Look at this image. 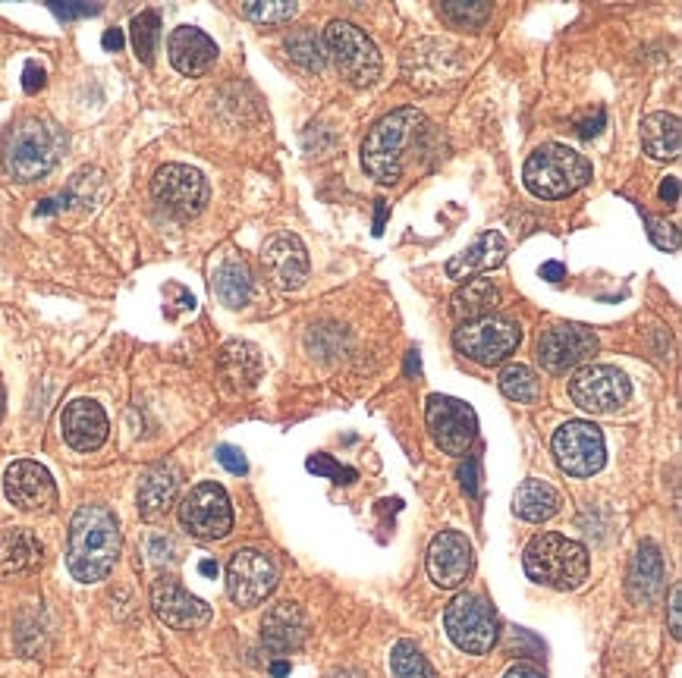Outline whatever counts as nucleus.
<instances>
[{"label": "nucleus", "mask_w": 682, "mask_h": 678, "mask_svg": "<svg viewBox=\"0 0 682 678\" xmlns=\"http://www.w3.org/2000/svg\"><path fill=\"white\" fill-rule=\"evenodd\" d=\"M120 556V525L107 505H82L70 522L67 566L77 581L95 584L110 575Z\"/></svg>", "instance_id": "nucleus-1"}, {"label": "nucleus", "mask_w": 682, "mask_h": 678, "mask_svg": "<svg viewBox=\"0 0 682 678\" xmlns=\"http://www.w3.org/2000/svg\"><path fill=\"white\" fill-rule=\"evenodd\" d=\"M422 129H425V114L415 110V107H400V110L380 117L362 142L365 174L384 182V186L400 182L405 170V154H409Z\"/></svg>", "instance_id": "nucleus-2"}, {"label": "nucleus", "mask_w": 682, "mask_h": 678, "mask_svg": "<svg viewBox=\"0 0 682 678\" xmlns=\"http://www.w3.org/2000/svg\"><path fill=\"white\" fill-rule=\"evenodd\" d=\"M67 151L63 129L45 117H28L3 142V170L20 182H38L51 174Z\"/></svg>", "instance_id": "nucleus-3"}, {"label": "nucleus", "mask_w": 682, "mask_h": 678, "mask_svg": "<svg viewBox=\"0 0 682 678\" xmlns=\"http://www.w3.org/2000/svg\"><path fill=\"white\" fill-rule=\"evenodd\" d=\"M522 179L534 199H566V195L579 192L581 186H588L591 164L576 148L548 142V145L531 151Z\"/></svg>", "instance_id": "nucleus-4"}, {"label": "nucleus", "mask_w": 682, "mask_h": 678, "mask_svg": "<svg viewBox=\"0 0 682 678\" xmlns=\"http://www.w3.org/2000/svg\"><path fill=\"white\" fill-rule=\"evenodd\" d=\"M526 575L554 591H576L588 578V550L563 534H538L526 547Z\"/></svg>", "instance_id": "nucleus-5"}, {"label": "nucleus", "mask_w": 682, "mask_h": 678, "mask_svg": "<svg viewBox=\"0 0 682 678\" xmlns=\"http://www.w3.org/2000/svg\"><path fill=\"white\" fill-rule=\"evenodd\" d=\"M325 50L330 53L333 67L340 70V75L355 85V88H365L372 82H378L380 75V53L375 48V41L355 28L353 23H343V20H333L325 28Z\"/></svg>", "instance_id": "nucleus-6"}, {"label": "nucleus", "mask_w": 682, "mask_h": 678, "mask_svg": "<svg viewBox=\"0 0 682 678\" xmlns=\"http://www.w3.org/2000/svg\"><path fill=\"white\" fill-rule=\"evenodd\" d=\"M522 333H519V324L509 321V318H501V314H491V318H479V321H469V324H459V330L454 333V346L469 361L475 365H501L506 361L516 346H519Z\"/></svg>", "instance_id": "nucleus-7"}, {"label": "nucleus", "mask_w": 682, "mask_h": 678, "mask_svg": "<svg viewBox=\"0 0 682 678\" xmlns=\"http://www.w3.org/2000/svg\"><path fill=\"white\" fill-rule=\"evenodd\" d=\"M444 626L462 653H487L497 641V612L479 594H459L444 612Z\"/></svg>", "instance_id": "nucleus-8"}, {"label": "nucleus", "mask_w": 682, "mask_h": 678, "mask_svg": "<svg viewBox=\"0 0 682 678\" xmlns=\"http://www.w3.org/2000/svg\"><path fill=\"white\" fill-rule=\"evenodd\" d=\"M179 525L199 540H221L233 531V505L227 490L214 480H204L179 502Z\"/></svg>", "instance_id": "nucleus-9"}, {"label": "nucleus", "mask_w": 682, "mask_h": 678, "mask_svg": "<svg viewBox=\"0 0 682 678\" xmlns=\"http://www.w3.org/2000/svg\"><path fill=\"white\" fill-rule=\"evenodd\" d=\"M152 195L177 221L199 217L208 204V179L196 167L186 164H164L152 179Z\"/></svg>", "instance_id": "nucleus-10"}, {"label": "nucleus", "mask_w": 682, "mask_h": 678, "mask_svg": "<svg viewBox=\"0 0 682 678\" xmlns=\"http://www.w3.org/2000/svg\"><path fill=\"white\" fill-rule=\"evenodd\" d=\"M556 465L573 477H591L604 468L607 447L601 427L591 421H566L554 433Z\"/></svg>", "instance_id": "nucleus-11"}, {"label": "nucleus", "mask_w": 682, "mask_h": 678, "mask_svg": "<svg viewBox=\"0 0 682 678\" xmlns=\"http://www.w3.org/2000/svg\"><path fill=\"white\" fill-rule=\"evenodd\" d=\"M569 396L591 415H610L630 402L632 383L613 365H585L579 374L569 380Z\"/></svg>", "instance_id": "nucleus-12"}, {"label": "nucleus", "mask_w": 682, "mask_h": 678, "mask_svg": "<svg viewBox=\"0 0 682 678\" xmlns=\"http://www.w3.org/2000/svg\"><path fill=\"white\" fill-rule=\"evenodd\" d=\"M425 421H428L434 443L447 455H466L479 437V418H475L472 405L454 400V396H431Z\"/></svg>", "instance_id": "nucleus-13"}, {"label": "nucleus", "mask_w": 682, "mask_h": 678, "mask_svg": "<svg viewBox=\"0 0 682 678\" xmlns=\"http://www.w3.org/2000/svg\"><path fill=\"white\" fill-rule=\"evenodd\" d=\"M278 587V562L261 550L233 552L227 566V594L230 600L243 609L258 606L271 597Z\"/></svg>", "instance_id": "nucleus-14"}, {"label": "nucleus", "mask_w": 682, "mask_h": 678, "mask_svg": "<svg viewBox=\"0 0 682 678\" xmlns=\"http://www.w3.org/2000/svg\"><path fill=\"white\" fill-rule=\"evenodd\" d=\"M595 352H598V336L579 324H554L538 340V358L551 374L579 368Z\"/></svg>", "instance_id": "nucleus-15"}, {"label": "nucleus", "mask_w": 682, "mask_h": 678, "mask_svg": "<svg viewBox=\"0 0 682 678\" xmlns=\"http://www.w3.org/2000/svg\"><path fill=\"white\" fill-rule=\"evenodd\" d=\"M7 500L23 512H51L57 505V484L51 472L38 462H13L3 475Z\"/></svg>", "instance_id": "nucleus-16"}, {"label": "nucleus", "mask_w": 682, "mask_h": 678, "mask_svg": "<svg viewBox=\"0 0 682 678\" xmlns=\"http://www.w3.org/2000/svg\"><path fill=\"white\" fill-rule=\"evenodd\" d=\"M152 606L161 622L179 631H196L208 626L211 619V606L199 600L196 594H189L177 578H157L152 584Z\"/></svg>", "instance_id": "nucleus-17"}, {"label": "nucleus", "mask_w": 682, "mask_h": 678, "mask_svg": "<svg viewBox=\"0 0 682 678\" xmlns=\"http://www.w3.org/2000/svg\"><path fill=\"white\" fill-rule=\"evenodd\" d=\"M261 267L278 289H299L308 279V251L293 233H278L261 249Z\"/></svg>", "instance_id": "nucleus-18"}, {"label": "nucleus", "mask_w": 682, "mask_h": 678, "mask_svg": "<svg viewBox=\"0 0 682 678\" xmlns=\"http://www.w3.org/2000/svg\"><path fill=\"white\" fill-rule=\"evenodd\" d=\"M472 544L459 531H440L428 547V575L437 587H459L472 572Z\"/></svg>", "instance_id": "nucleus-19"}, {"label": "nucleus", "mask_w": 682, "mask_h": 678, "mask_svg": "<svg viewBox=\"0 0 682 678\" xmlns=\"http://www.w3.org/2000/svg\"><path fill=\"white\" fill-rule=\"evenodd\" d=\"M63 440L77 452L102 450L107 440V415L95 400H73L60 415Z\"/></svg>", "instance_id": "nucleus-20"}, {"label": "nucleus", "mask_w": 682, "mask_h": 678, "mask_svg": "<svg viewBox=\"0 0 682 678\" xmlns=\"http://www.w3.org/2000/svg\"><path fill=\"white\" fill-rule=\"evenodd\" d=\"M305 634H308V619L299 603H274L261 619V644L274 656L299 651L305 644Z\"/></svg>", "instance_id": "nucleus-21"}, {"label": "nucleus", "mask_w": 682, "mask_h": 678, "mask_svg": "<svg viewBox=\"0 0 682 678\" xmlns=\"http://www.w3.org/2000/svg\"><path fill=\"white\" fill-rule=\"evenodd\" d=\"M167 53H170V63L177 73L196 79V75L208 73L211 63L217 60V45L204 35L202 28L179 25L167 41Z\"/></svg>", "instance_id": "nucleus-22"}, {"label": "nucleus", "mask_w": 682, "mask_h": 678, "mask_svg": "<svg viewBox=\"0 0 682 678\" xmlns=\"http://www.w3.org/2000/svg\"><path fill=\"white\" fill-rule=\"evenodd\" d=\"M663 581H667L663 556L657 550V544L645 540L632 556L630 575H626V597L635 606H651L663 594Z\"/></svg>", "instance_id": "nucleus-23"}, {"label": "nucleus", "mask_w": 682, "mask_h": 678, "mask_svg": "<svg viewBox=\"0 0 682 678\" xmlns=\"http://www.w3.org/2000/svg\"><path fill=\"white\" fill-rule=\"evenodd\" d=\"M217 374L227 393H249L264 374L261 352L252 343H227L217 355Z\"/></svg>", "instance_id": "nucleus-24"}, {"label": "nucleus", "mask_w": 682, "mask_h": 678, "mask_svg": "<svg viewBox=\"0 0 682 678\" xmlns=\"http://www.w3.org/2000/svg\"><path fill=\"white\" fill-rule=\"evenodd\" d=\"M179 493V472L174 465H154L149 468L142 480H139V493H136V502H139V515L145 522H157L164 519L174 502H177Z\"/></svg>", "instance_id": "nucleus-25"}, {"label": "nucleus", "mask_w": 682, "mask_h": 678, "mask_svg": "<svg viewBox=\"0 0 682 678\" xmlns=\"http://www.w3.org/2000/svg\"><path fill=\"white\" fill-rule=\"evenodd\" d=\"M506 261V239L501 233H481L479 239L454 254L447 261V276L450 279H472L475 274H487L494 267H501Z\"/></svg>", "instance_id": "nucleus-26"}, {"label": "nucleus", "mask_w": 682, "mask_h": 678, "mask_svg": "<svg viewBox=\"0 0 682 678\" xmlns=\"http://www.w3.org/2000/svg\"><path fill=\"white\" fill-rule=\"evenodd\" d=\"M45 556L42 540L26 527H7L0 531V578L32 572Z\"/></svg>", "instance_id": "nucleus-27"}, {"label": "nucleus", "mask_w": 682, "mask_h": 678, "mask_svg": "<svg viewBox=\"0 0 682 678\" xmlns=\"http://www.w3.org/2000/svg\"><path fill=\"white\" fill-rule=\"evenodd\" d=\"M501 308V293L491 279L484 276H472L466 286H459L454 299H450V314L459 324L479 321V318H491Z\"/></svg>", "instance_id": "nucleus-28"}, {"label": "nucleus", "mask_w": 682, "mask_h": 678, "mask_svg": "<svg viewBox=\"0 0 682 678\" xmlns=\"http://www.w3.org/2000/svg\"><path fill=\"white\" fill-rule=\"evenodd\" d=\"M642 145H645V154H651L655 160H673V157H680V117H673V114H651V117H645L642 120Z\"/></svg>", "instance_id": "nucleus-29"}, {"label": "nucleus", "mask_w": 682, "mask_h": 678, "mask_svg": "<svg viewBox=\"0 0 682 678\" xmlns=\"http://www.w3.org/2000/svg\"><path fill=\"white\" fill-rule=\"evenodd\" d=\"M513 512L522 522H548L560 512V493L544 480H522L513 493Z\"/></svg>", "instance_id": "nucleus-30"}, {"label": "nucleus", "mask_w": 682, "mask_h": 678, "mask_svg": "<svg viewBox=\"0 0 682 678\" xmlns=\"http://www.w3.org/2000/svg\"><path fill=\"white\" fill-rule=\"evenodd\" d=\"M214 293L227 308H246L252 299V274L243 261L227 258L217 271H214Z\"/></svg>", "instance_id": "nucleus-31"}, {"label": "nucleus", "mask_w": 682, "mask_h": 678, "mask_svg": "<svg viewBox=\"0 0 682 678\" xmlns=\"http://www.w3.org/2000/svg\"><path fill=\"white\" fill-rule=\"evenodd\" d=\"M283 48L290 53L293 63H299L308 73H321L328 67V50H325V38L315 35V28H296L286 35Z\"/></svg>", "instance_id": "nucleus-32"}, {"label": "nucleus", "mask_w": 682, "mask_h": 678, "mask_svg": "<svg viewBox=\"0 0 682 678\" xmlns=\"http://www.w3.org/2000/svg\"><path fill=\"white\" fill-rule=\"evenodd\" d=\"M440 16L456 28H469V32H479L481 25L491 20V3L487 0H444L440 7Z\"/></svg>", "instance_id": "nucleus-33"}, {"label": "nucleus", "mask_w": 682, "mask_h": 678, "mask_svg": "<svg viewBox=\"0 0 682 678\" xmlns=\"http://www.w3.org/2000/svg\"><path fill=\"white\" fill-rule=\"evenodd\" d=\"M390 669L397 678H437L434 666L425 659V653L419 651L412 641H397L390 651Z\"/></svg>", "instance_id": "nucleus-34"}, {"label": "nucleus", "mask_w": 682, "mask_h": 678, "mask_svg": "<svg viewBox=\"0 0 682 678\" xmlns=\"http://www.w3.org/2000/svg\"><path fill=\"white\" fill-rule=\"evenodd\" d=\"M129 35H132V48L139 53L142 63H152L154 50H157V38H161V20L154 10L139 13L132 23H129Z\"/></svg>", "instance_id": "nucleus-35"}, {"label": "nucleus", "mask_w": 682, "mask_h": 678, "mask_svg": "<svg viewBox=\"0 0 682 678\" xmlns=\"http://www.w3.org/2000/svg\"><path fill=\"white\" fill-rule=\"evenodd\" d=\"M501 393L513 402H534L538 393H541V386H538V377H534L531 368H526V365H509V368H504V374H501Z\"/></svg>", "instance_id": "nucleus-36"}, {"label": "nucleus", "mask_w": 682, "mask_h": 678, "mask_svg": "<svg viewBox=\"0 0 682 678\" xmlns=\"http://www.w3.org/2000/svg\"><path fill=\"white\" fill-rule=\"evenodd\" d=\"M243 10L249 20L261 25H283L299 13V7L293 0H249Z\"/></svg>", "instance_id": "nucleus-37"}, {"label": "nucleus", "mask_w": 682, "mask_h": 678, "mask_svg": "<svg viewBox=\"0 0 682 678\" xmlns=\"http://www.w3.org/2000/svg\"><path fill=\"white\" fill-rule=\"evenodd\" d=\"M308 472H315V475L321 477H333L337 484H353L355 480V468H346V465L333 462L328 452L311 455V459H308Z\"/></svg>", "instance_id": "nucleus-38"}, {"label": "nucleus", "mask_w": 682, "mask_h": 678, "mask_svg": "<svg viewBox=\"0 0 682 678\" xmlns=\"http://www.w3.org/2000/svg\"><path fill=\"white\" fill-rule=\"evenodd\" d=\"M645 224H648V236H651V242H655L657 249L663 251L680 249V229H677V226L660 221V217H645Z\"/></svg>", "instance_id": "nucleus-39"}, {"label": "nucleus", "mask_w": 682, "mask_h": 678, "mask_svg": "<svg viewBox=\"0 0 682 678\" xmlns=\"http://www.w3.org/2000/svg\"><path fill=\"white\" fill-rule=\"evenodd\" d=\"M217 462L227 468L230 475H246L249 472V462H246V455H243V450H236V447H217Z\"/></svg>", "instance_id": "nucleus-40"}, {"label": "nucleus", "mask_w": 682, "mask_h": 678, "mask_svg": "<svg viewBox=\"0 0 682 678\" xmlns=\"http://www.w3.org/2000/svg\"><path fill=\"white\" fill-rule=\"evenodd\" d=\"M54 16H60V20H79V16H95L98 13V7H92V3H51Z\"/></svg>", "instance_id": "nucleus-41"}, {"label": "nucleus", "mask_w": 682, "mask_h": 678, "mask_svg": "<svg viewBox=\"0 0 682 678\" xmlns=\"http://www.w3.org/2000/svg\"><path fill=\"white\" fill-rule=\"evenodd\" d=\"M459 480H462V490H466L469 497L479 493V459H466V462L459 465Z\"/></svg>", "instance_id": "nucleus-42"}, {"label": "nucleus", "mask_w": 682, "mask_h": 678, "mask_svg": "<svg viewBox=\"0 0 682 678\" xmlns=\"http://www.w3.org/2000/svg\"><path fill=\"white\" fill-rule=\"evenodd\" d=\"M682 587L680 584H673L670 587V631H673V638H682Z\"/></svg>", "instance_id": "nucleus-43"}, {"label": "nucleus", "mask_w": 682, "mask_h": 678, "mask_svg": "<svg viewBox=\"0 0 682 678\" xmlns=\"http://www.w3.org/2000/svg\"><path fill=\"white\" fill-rule=\"evenodd\" d=\"M23 88H26L28 95H35V92H42L45 88V67L42 63H26V73H23Z\"/></svg>", "instance_id": "nucleus-44"}, {"label": "nucleus", "mask_w": 682, "mask_h": 678, "mask_svg": "<svg viewBox=\"0 0 682 678\" xmlns=\"http://www.w3.org/2000/svg\"><path fill=\"white\" fill-rule=\"evenodd\" d=\"M660 199L667 201V204H677V201H680V179H677V176H667V179L660 182Z\"/></svg>", "instance_id": "nucleus-45"}, {"label": "nucleus", "mask_w": 682, "mask_h": 678, "mask_svg": "<svg viewBox=\"0 0 682 678\" xmlns=\"http://www.w3.org/2000/svg\"><path fill=\"white\" fill-rule=\"evenodd\" d=\"M504 678H548V676H544L541 669L529 666V663H516V666H509V669H506Z\"/></svg>", "instance_id": "nucleus-46"}, {"label": "nucleus", "mask_w": 682, "mask_h": 678, "mask_svg": "<svg viewBox=\"0 0 682 678\" xmlns=\"http://www.w3.org/2000/svg\"><path fill=\"white\" fill-rule=\"evenodd\" d=\"M604 110H595V120H585V123H579V132L585 135V139H591V135H598L601 132V126H604Z\"/></svg>", "instance_id": "nucleus-47"}, {"label": "nucleus", "mask_w": 682, "mask_h": 678, "mask_svg": "<svg viewBox=\"0 0 682 678\" xmlns=\"http://www.w3.org/2000/svg\"><path fill=\"white\" fill-rule=\"evenodd\" d=\"M124 45H127L124 28H107V32H104V50H120Z\"/></svg>", "instance_id": "nucleus-48"}, {"label": "nucleus", "mask_w": 682, "mask_h": 678, "mask_svg": "<svg viewBox=\"0 0 682 678\" xmlns=\"http://www.w3.org/2000/svg\"><path fill=\"white\" fill-rule=\"evenodd\" d=\"M541 276H544V279H551V283H556V279H563V276H566V267H563V264H556V261H548V264L541 267Z\"/></svg>", "instance_id": "nucleus-49"}, {"label": "nucleus", "mask_w": 682, "mask_h": 678, "mask_svg": "<svg viewBox=\"0 0 682 678\" xmlns=\"http://www.w3.org/2000/svg\"><path fill=\"white\" fill-rule=\"evenodd\" d=\"M199 572H202L204 578H214L217 575V562H214V559H204L202 566H199Z\"/></svg>", "instance_id": "nucleus-50"}, {"label": "nucleus", "mask_w": 682, "mask_h": 678, "mask_svg": "<svg viewBox=\"0 0 682 678\" xmlns=\"http://www.w3.org/2000/svg\"><path fill=\"white\" fill-rule=\"evenodd\" d=\"M384 217H387V204L384 201H378V221H375V233H384Z\"/></svg>", "instance_id": "nucleus-51"}, {"label": "nucleus", "mask_w": 682, "mask_h": 678, "mask_svg": "<svg viewBox=\"0 0 682 678\" xmlns=\"http://www.w3.org/2000/svg\"><path fill=\"white\" fill-rule=\"evenodd\" d=\"M271 673H274L278 678H283L286 673H290V663H283V659H280V663H274V666H271Z\"/></svg>", "instance_id": "nucleus-52"}, {"label": "nucleus", "mask_w": 682, "mask_h": 678, "mask_svg": "<svg viewBox=\"0 0 682 678\" xmlns=\"http://www.w3.org/2000/svg\"><path fill=\"white\" fill-rule=\"evenodd\" d=\"M330 678H362L355 669H343V673H337V676H330Z\"/></svg>", "instance_id": "nucleus-53"}, {"label": "nucleus", "mask_w": 682, "mask_h": 678, "mask_svg": "<svg viewBox=\"0 0 682 678\" xmlns=\"http://www.w3.org/2000/svg\"><path fill=\"white\" fill-rule=\"evenodd\" d=\"M0 412H3V396H0Z\"/></svg>", "instance_id": "nucleus-54"}]
</instances>
